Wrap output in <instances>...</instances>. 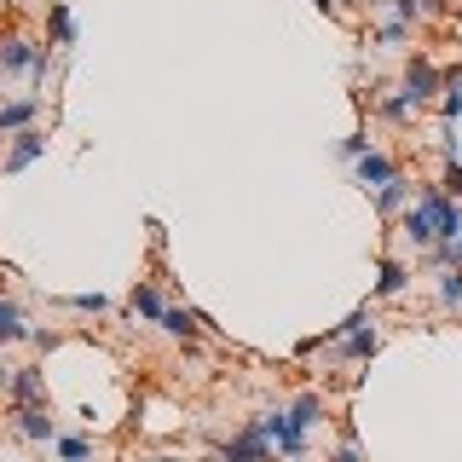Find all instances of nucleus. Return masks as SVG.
<instances>
[{"instance_id":"nucleus-1","label":"nucleus","mask_w":462,"mask_h":462,"mask_svg":"<svg viewBox=\"0 0 462 462\" xmlns=\"http://www.w3.org/2000/svg\"><path fill=\"white\" fill-rule=\"evenodd\" d=\"M324 416V399L300 393L289 411H266V433H272V451L278 457H307V428Z\"/></svg>"},{"instance_id":"nucleus-2","label":"nucleus","mask_w":462,"mask_h":462,"mask_svg":"<svg viewBox=\"0 0 462 462\" xmlns=\"http://www.w3.org/2000/svg\"><path fill=\"white\" fill-rule=\"evenodd\" d=\"M220 462H272V433H266V416H249L237 428V439L220 445Z\"/></svg>"},{"instance_id":"nucleus-3","label":"nucleus","mask_w":462,"mask_h":462,"mask_svg":"<svg viewBox=\"0 0 462 462\" xmlns=\"http://www.w3.org/2000/svg\"><path fill=\"white\" fill-rule=\"evenodd\" d=\"M428 208V220H433V231H439V243H451V237H462V208L451 197L439 191V185H422V197H416Z\"/></svg>"},{"instance_id":"nucleus-4","label":"nucleus","mask_w":462,"mask_h":462,"mask_svg":"<svg viewBox=\"0 0 462 462\" xmlns=\"http://www.w3.org/2000/svg\"><path fill=\"white\" fill-rule=\"evenodd\" d=\"M439 87H445V76L433 69V58H411V64H404V93L416 98V110H422L428 98L439 93Z\"/></svg>"},{"instance_id":"nucleus-5","label":"nucleus","mask_w":462,"mask_h":462,"mask_svg":"<svg viewBox=\"0 0 462 462\" xmlns=\"http://www.w3.org/2000/svg\"><path fill=\"white\" fill-rule=\"evenodd\" d=\"M353 173H358V185H365V191H382L387 180H399V162H393V156H382V151H365L353 162Z\"/></svg>"},{"instance_id":"nucleus-6","label":"nucleus","mask_w":462,"mask_h":462,"mask_svg":"<svg viewBox=\"0 0 462 462\" xmlns=\"http://www.w3.org/2000/svg\"><path fill=\"white\" fill-rule=\"evenodd\" d=\"M47 151V134H35V127H23V134H12V151H6V173H23L35 156Z\"/></svg>"},{"instance_id":"nucleus-7","label":"nucleus","mask_w":462,"mask_h":462,"mask_svg":"<svg viewBox=\"0 0 462 462\" xmlns=\"http://www.w3.org/2000/svg\"><path fill=\"white\" fill-rule=\"evenodd\" d=\"M404 237H411L416 249H439V231H433V220H428L422 202H411V208H404Z\"/></svg>"},{"instance_id":"nucleus-8","label":"nucleus","mask_w":462,"mask_h":462,"mask_svg":"<svg viewBox=\"0 0 462 462\" xmlns=\"http://www.w3.org/2000/svg\"><path fill=\"white\" fill-rule=\"evenodd\" d=\"M12 422H18V433H23V439H52V411H47V404H23V411L18 416H12Z\"/></svg>"},{"instance_id":"nucleus-9","label":"nucleus","mask_w":462,"mask_h":462,"mask_svg":"<svg viewBox=\"0 0 462 462\" xmlns=\"http://www.w3.org/2000/svg\"><path fill=\"white\" fill-rule=\"evenodd\" d=\"M202 324H208V318H202V312H191V307H168V312H162V329H168L173 341H191Z\"/></svg>"},{"instance_id":"nucleus-10","label":"nucleus","mask_w":462,"mask_h":462,"mask_svg":"<svg viewBox=\"0 0 462 462\" xmlns=\"http://www.w3.org/2000/svg\"><path fill=\"white\" fill-rule=\"evenodd\" d=\"M411 283V272H404V260H393L387 254L382 266H375V300H387V295H399V289Z\"/></svg>"},{"instance_id":"nucleus-11","label":"nucleus","mask_w":462,"mask_h":462,"mask_svg":"<svg viewBox=\"0 0 462 462\" xmlns=\"http://www.w3.org/2000/svg\"><path fill=\"white\" fill-rule=\"evenodd\" d=\"M127 312H134V318H151V324H162V295H156V283H139L134 289V295H127Z\"/></svg>"},{"instance_id":"nucleus-12","label":"nucleus","mask_w":462,"mask_h":462,"mask_svg":"<svg viewBox=\"0 0 462 462\" xmlns=\"http://www.w3.org/2000/svg\"><path fill=\"white\" fill-rule=\"evenodd\" d=\"M411 191H416V185L399 173V180H387L382 191H375V208H382V214H399V208H411Z\"/></svg>"},{"instance_id":"nucleus-13","label":"nucleus","mask_w":462,"mask_h":462,"mask_svg":"<svg viewBox=\"0 0 462 462\" xmlns=\"http://www.w3.org/2000/svg\"><path fill=\"white\" fill-rule=\"evenodd\" d=\"M29 64H35V47H29L23 35H6V41H0V69H6V76H12V69H29Z\"/></svg>"},{"instance_id":"nucleus-14","label":"nucleus","mask_w":462,"mask_h":462,"mask_svg":"<svg viewBox=\"0 0 462 462\" xmlns=\"http://www.w3.org/2000/svg\"><path fill=\"white\" fill-rule=\"evenodd\" d=\"M35 110H41V98H18V105H6V110H0V134H23V127L35 122Z\"/></svg>"},{"instance_id":"nucleus-15","label":"nucleus","mask_w":462,"mask_h":462,"mask_svg":"<svg viewBox=\"0 0 462 462\" xmlns=\"http://www.w3.org/2000/svg\"><path fill=\"white\" fill-rule=\"evenodd\" d=\"M47 23H52V47H76V18H69V6H64V0H52Z\"/></svg>"},{"instance_id":"nucleus-16","label":"nucleus","mask_w":462,"mask_h":462,"mask_svg":"<svg viewBox=\"0 0 462 462\" xmlns=\"http://www.w3.org/2000/svg\"><path fill=\"white\" fill-rule=\"evenodd\" d=\"M12 404H18V411H23V404H41V370H18V375H12Z\"/></svg>"},{"instance_id":"nucleus-17","label":"nucleus","mask_w":462,"mask_h":462,"mask_svg":"<svg viewBox=\"0 0 462 462\" xmlns=\"http://www.w3.org/2000/svg\"><path fill=\"white\" fill-rule=\"evenodd\" d=\"M29 324H23V307L18 300H0V341H23Z\"/></svg>"},{"instance_id":"nucleus-18","label":"nucleus","mask_w":462,"mask_h":462,"mask_svg":"<svg viewBox=\"0 0 462 462\" xmlns=\"http://www.w3.org/2000/svg\"><path fill=\"white\" fill-rule=\"evenodd\" d=\"M428 260L439 272H462V237H451V243H439V249H428Z\"/></svg>"},{"instance_id":"nucleus-19","label":"nucleus","mask_w":462,"mask_h":462,"mask_svg":"<svg viewBox=\"0 0 462 462\" xmlns=\"http://www.w3.org/2000/svg\"><path fill=\"white\" fill-rule=\"evenodd\" d=\"M375 346H382V336H375V329H358V336L341 341V353H346V358H370Z\"/></svg>"},{"instance_id":"nucleus-20","label":"nucleus","mask_w":462,"mask_h":462,"mask_svg":"<svg viewBox=\"0 0 462 462\" xmlns=\"http://www.w3.org/2000/svg\"><path fill=\"white\" fill-rule=\"evenodd\" d=\"M411 110H416V98L404 93V87H399V93H387V98H382V116H387V122H404Z\"/></svg>"},{"instance_id":"nucleus-21","label":"nucleus","mask_w":462,"mask_h":462,"mask_svg":"<svg viewBox=\"0 0 462 462\" xmlns=\"http://www.w3.org/2000/svg\"><path fill=\"white\" fill-rule=\"evenodd\" d=\"M439 307H462V272H439Z\"/></svg>"},{"instance_id":"nucleus-22","label":"nucleus","mask_w":462,"mask_h":462,"mask_svg":"<svg viewBox=\"0 0 462 462\" xmlns=\"http://www.w3.org/2000/svg\"><path fill=\"white\" fill-rule=\"evenodd\" d=\"M393 6V18H404V23H416L422 12H433V0H387Z\"/></svg>"},{"instance_id":"nucleus-23","label":"nucleus","mask_w":462,"mask_h":462,"mask_svg":"<svg viewBox=\"0 0 462 462\" xmlns=\"http://www.w3.org/2000/svg\"><path fill=\"white\" fill-rule=\"evenodd\" d=\"M404 35H411V23H404V18H387L382 29H375V41H382V47H399Z\"/></svg>"},{"instance_id":"nucleus-24","label":"nucleus","mask_w":462,"mask_h":462,"mask_svg":"<svg viewBox=\"0 0 462 462\" xmlns=\"http://www.w3.org/2000/svg\"><path fill=\"white\" fill-rule=\"evenodd\" d=\"M58 457H64V462H87L93 445H87V439H58Z\"/></svg>"},{"instance_id":"nucleus-25","label":"nucleus","mask_w":462,"mask_h":462,"mask_svg":"<svg viewBox=\"0 0 462 462\" xmlns=\"http://www.w3.org/2000/svg\"><path fill=\"white\" fill-rule=\"evenodd\" d=\"M445 197H462V162L451 156V162H445V185H439Z\"/></svg>"},{"instance_id":"nucleus-26","label":"nucleus","mask_w":462,"mask_h":462,"mask_svg":"<svg viewBox=\"0 0 462 462\" xmlns=\"http://www.w3.org/2000/svg\"><path fill=\"white\" fill-rule=\"evenodd\" d=\"M365 151H370V139H365V134H346V139H341V156H346V162H358Z\"/></svg>"},{"instance_id":"nucleus-27","label":"nucleus","mask_w":462,"mask_h":462,"mask_svg":"<svg viewBox=\"0 0 462 462\" xmlns=\"http://www.w3.org/2000/svg\"><path fill=\"white\" fill-rule=\"evenodd\" d=\"M69 307H76V312H105L110 300H105V295H98V289H93V295H69Z\"/></svg>"},{"instance_id":"nucleus-28","label":"nucleus","mask_w":462,"mask_h":462,"mask_svg":"<svg viewBox=\"0 0 462 462\" xmlns=\"http://www.w3.org/2000/svg\"><path fill=\"white\" fill-rule=\"evenodd\" d=\"M47 69H52V52H47V47H35V64H29V76L47 81Z\"/></svg>"},{"instance_id":"nucleus-29","label":"nucleus","mask_w":462,"mask_h":462,"mask_svg":"<svg viewBox=\"0 0 462 462\" xmlns=\"http://www.w3.org/2000/svg\"><path fill=\"white\" fill-rule=\"evenodd\" d=\"M324 462H365V457H358V445H353V439H346V445H336V451H329Z\"/></svg>"},{"instance_id":"nucleus-30","label":"nucleus","mask_w":462,"mask_h":462,"mask_svg":"<svg viewBox=\"0 0 462 462\" xmlns=\"http://www.w3.org/2000/svg\"><path fill=\"white\" fill-rule=\"evenodd\" d=\"M312 6H318V12H329V18H336V12H341V0H312Z\"/></svg>"},{"instance_id":"nucleus-31","label":"nucleus","mask_w":462,"mask_h":462,"mask_svg":"<svg viewBox=\"0 0 462 462\" xmlns=\"http://www.w3.org/2000/svg\"><path fill=\"white\" fill-rule=\"evenodd\" d=\"M139 462H173V457H139Z\"/></svg>"}]
</instances>
